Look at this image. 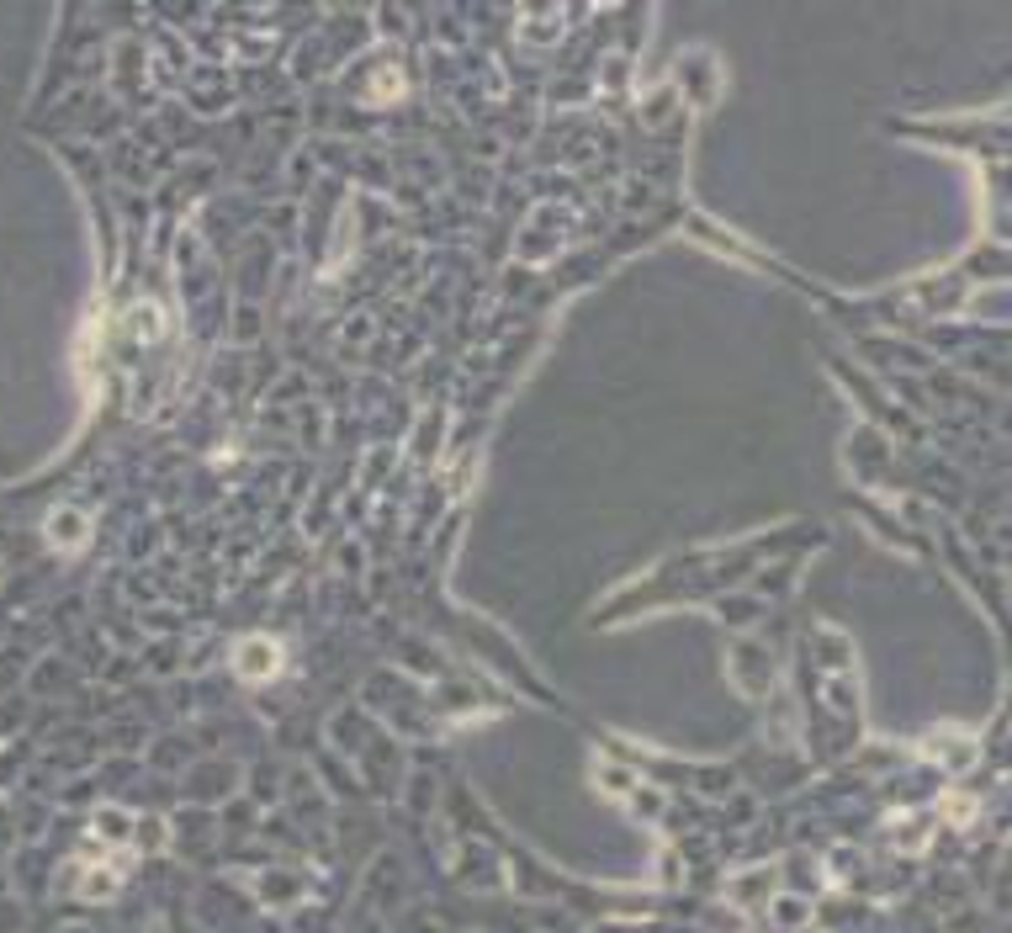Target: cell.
Here are the masks:
<instances>
[{"mask_svg": "<svg viewBox=\"0 0 1012 933\" xmlns=\"http://www.w3.org/2000/svg\"><path fill=\"white\" fill-rule=\"evenodd\" d=\"M923 753H928V759H933V753H943L949 764H965V759L975 753V742H971V737H928V742H923Z\"/></svg>", "mask_w": 1012, "mask_h": 933, "instance_id": "cell-3", "label": "cell"}, {"mask_svg": "<svg viewBox=\"0 0 1012 933\" xmlns=\"http://www.w3.org/2000/svg\"><path fill=\"white\" fill-rule=\"evenodd\" d=\"M42 530H48V541H53V547L75 552V547H85V536H90V520H85L81 510H70V504H64V510H53V515H48V526H42Z\"/></svg>", "mask_w": 1012, "mask_h": 933, "instance_id": "cell-2", "label": "cell"}, {"mask_svg": "<svg viewBox=\"0 0 1012 933\" xmlns=\"http://www.w3.org/2000/svg\"><path fill=\"white\" fill-rule=\"evenodd\" d=\"M234 668H239L244 679H271V674L282 668V648H276V637H244L239 652H234Z\"/></svg>", "mask_w": 1012, "mask_h": 933, "instance_id": "cell-1", "label": "cell"}, {"mask_svg": "<svg viewBox=\"0 0 1012 933\" xmlns=\"http://www.w3.org/2000/svg\"><path fill=\"white\" fill-rule=\"evenodd\" d=\"M943 812L954 817V822H971V817H975V801H965V796H949V801H943Z\"/></svg>", "mask_w": 1012, "mask_h": 933, "instance_id": "cell-4", "label": "cell"}]
</instances>
